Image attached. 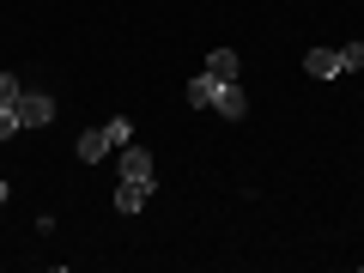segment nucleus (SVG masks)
Here are the masks:
<instances>
[{
    "label": "nucleus",
    "mask_w": 364,
    "mask_h": 273,
    "mask_svg": "<svg viewBox=\"0 0 364 273\" xmlns=\"http://www.w3.org/2000/svg\"><path fill=\"white\" fill-rule=\"evenodd\" d=\"M116 170H122V176H128V182H152V188H158V164H152V152H146V146H116Z\"/></svg>",
    "instance_id": "1"
},
{
    "label": "nucleus",
    "mask_w": 364,
    "mask_h": 273,
    "mask_svg": "<svg viewBox=\"0 0 364 273\" xmlns=\"http://www.w3.org/2000/svg\"><path fill=\"white\" fill-rule=\"evenodd\" d=\"M55 116H61V109H55L49 91H18V122H25V128H49Z\"/></svg>",
    "instance_id": "2"
},
{
    "label": "nucleus",
    "mask_w": 364,
    "mask_h": 273,
    "mask_svg": "<svg viewBox=\"0 0 364 273\" xmlns=\"http://www.w3.org/2000/svg\"><path fill=\"white\" fill-rule=\"evenodd\" d=\"M213 116H225V122H243L249 116V97H243L237 79H219V91H213Z\"/></svg>",
    "instance_id": "3"
},
{
    "label": "nucleus",
    "mask_w": 364,
    "mask_h": 273,
    "mask_svg": "<svg viewBox=\"0 0 364 273\" xmlns=\"http://www.w3.org/2000/svg\"><path fill=\"white\" fill-rule=\"evenodd\" d=\"M146 200H152V182H128V176L116 182V213L134 219V213H146Z\"/></svg>",
    "instance_id": "4"
},
{
    "label": "nucleus",
    "mask_w": 364,
    "mask_h": 273,
    "mask_svg": "<svg viewBox=\"0 0 364 273\" xmlns=\"http://www.w3.org/2000/svg\"><path fill=\"white\" fill-rule=\"evenodd\" d=\"M79 158H85V164H97V158H109L116 152V140H109V128H85L79 134V146H73Z\"/></svg>",
    "instance_id": "5"
},
{
    "label": "nucleus",
    "mask_w": 364,
    "mask_h": 273,
    "mask_svg": "<svg viewBox=\"0 0 364 273\" xmlns=\"http://www.w3.org/2000/svg\"><path fill=\"white\" fill-rule=\"evenodd\" d=\"M304 73L310 79H340V49H310L304 55Z\"/></svg>",
    "instance_id": "6"
},
{
    "label": "nucleus",
    "mask_w": 364,
    "mask_h": 273,
    "mask_svg": "<svg viewBox=\"0 0 364 273\" xmlns=\"http://www.w3.org/2000/svg\"><path fill=\"white\" fill-rule=\"evenodd\" d=\"M200 67H207L213 79H237V73H243V61H237V49H213V55H207Z\"/></svg>",
    "instance_id": "7"
},
{
    "label": "nucleus",
    "mask_w": 364,
    "mask_h": 273,
    "mask_svg": "<svg viewBox=\"0 0 364 273\" xmlns=\"http://www.w3.org/2000/svg\"><path fill=\"white\" fill-rule=\"evenodd\" d=\"M213 91H219V79H213L207 67H200V73L188 79V104H195V109H213Z\"/></svg>",
    "instance_id": "8"
},
{
    "label": "nucleus",
    "mask_w": 364,
    "mask_h": 273,
    "mask_svg": "<svg viewBox=\"0 0 364 273\" xmlns=\"http://www.w3.org/2000/svg\"><path fill=\"white\" fill-rule=\"evenodd\" d=\"M340 73H364V37H352L346 49H340Z\"/></svg>",
    "instance_id": "9"
},
{
    "label": "nucleus",
    "mask_w": 364,
    "mask_h": 273,
    "mask_svg": "<svg viewBox=\"0 0 364 273\" xmlns=\"http://www.w3.org/2000/svg\"><path fill=\"white\" fill-rule=\"evenodd\" d=\"M18 91H25L18 73H0V104H6V109H18Z\"/></svg>",
    "instance_id": "10"
},
{
    "label": "nucleus",
    "mask_w": 364,
    "mask_h": 273,
    "mask_svg": "<svg viewBox=\"0 0 364 273\" xmlns=\"http://www.w3.org/2000/svg\"><path fill=\"white\" fill-rule=\"evenodd\" d=\"M104 128H109V140H116V146H128V140H134V122H128V116H109Z\"/></svg>",
    "instance_id": "11"
},
{
    "label": "nucleus",
    "mask_w": 364,
    "mask_h": 273,
    "mask_svg": "<svg viewBox=\"0 0 364 273\" xmlns=\"http://www.w3.org/2000/svg\"><path fill=\"white\" fill-rule=\"evenodd\" d=\"M18 128H25V122H18V109H6V104H0V140H13Z\"/></svg>",
    "instance_id": "12"
},
{
    "label": "nucleus",
    "mask_w": 364,
    "mask_h": 273,
    "mask_svg": "<svg viewBox=\"0 0 364 273\" xmlns=\"http://www.w3.org/2000/svg\"><path fill=\"white\" fill-rule=\"evenodd\" d=\"M6 200H13V182H6V176H0V207H6Z\"/></svg>",
    "instance_id": "13"
},
{
    "label": "nucleus",
    "mask_w": 364,
    "mask_h": 273,
    "mask_svg": "<svg viewBox=\"0 0 364 273\" xmlns=\"http://www.w3.org/2000/svg\"><path fill=\"white\" fill-rule=\"evenodd\" d=\"M358 273H364V261H358Z\"/></svg>",
    "instance_id": "14"
}]
</instances>
